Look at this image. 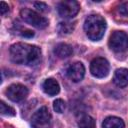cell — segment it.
<instances>
[{
  "instance_id": "cell-1",
  "label": "cell",
  "mask_w": 128,
  "mask_h": 128,
  "mask_svg": "<svg viewBox=\"0 0 128 128\" xmlns=\"http://www.w3.org/2000/svg\"><path fill=\"white\" fill-rule=\"evenodd\" d=\"M10 58L16 64L35 66L41 61V49L27 43H16L10 47Z\"/></svg>"
},
{
  "instance_id": "cell-2",
  "label": "cell",
  "mask_w": 128,
  "mask_h": 128,
  "mask_svg": "<svg viewBox=\"0 0 128 128\" xmlns=\"http://www.w3.org/2000/svg\"><path fill=\"white\" fill-rule=\"evenodd\" d=\"M106 30V22L104 18L98 14L89 15L84 22V31L88 38L92 41L100 40Z\"/></svg>"
},
{
  "instance_id": "cell-3",
  "label": "cell",
  "mask_w": 128,
  "mask_h": 128,
  "mask_svg": "<svg viewBox=\"0 0 128 128\" xmlns=\"http://www.w3.org/2000/svg\"><path fill=\"white\" fill-rule=\"evenodd\" d=\"M32 128H52V116L45 106L39 108L31 118Z\"/></svg>"
},
{
  "instance_id": "cell-4",
  "label": "cell",
  "mask_w": 128,
  "mask_h": 128,
  "mask_svg": "<svg viewBox=\"0 0 128 128\" xmlns=\"http://www.w3.org/2000/svg\"><path fill=\"white\" fill-rule=\"evenodd\" d=\"M110 49L116 53H123L128 50V35L123 31H114L108 41Z\"/></svg>"
},
{
  "instance_id": "cell-5",
  "label": "cell",
  "mask_w": 128,
  "mask_h": 128,
  "mask_svg": "<svg viewBox=\"0 0 128 128\" xmlns=\"http://www.w3.org/2000/svg\"><path fill=\"white\" fill-rule=\"evenodd\" d=\"M20 16L25 22H27L28 24H30L38 29H44L49 24L48 20L45 17L41 16L37 12H35L31 9H28V8L22 9L20 11Z\"/></svg>"
},
{
  "instance_id": "cell-6",
  "label": "cell",
  "mask_w": 128,
  "mask_h": 128,
  "mask_svg": "<svg viewBox=\"0 0 128 128\" xmlns=\"http://www.w3.org/2000/svg\"><path fill=\"white\" fill-rule=\"evenodd\" d=\"M110 70L109 62L103 57L94 58L90 64V72L96 78H104L108 75Z\"/></svg>"
},
{
  "instance_id": "cell-7",
  "label": "cell",
  "mask_w": 128,
  "mask_h": 128,
  "mask_svg": "<svg viewBox=\"0 0 128 128\" xmlns=\"http://www.w3.org/2000/svg\"><path fill=\"white\" fill-rule=\"evenodd\" d=\"M79 10L80 5L77 1L74 0H66L58 4V12L63 18H72L76 16Z\"/></svg>"
},
{
  "instance_id": "cell-8",
  "label": "cell",
  "mask_w": 128,
  "mask_h": 128,
  "mask_svg": "<svg viewBox=\"0 0 128 128\" xmlns=\"http://www.w3.org/2000/svg\"><path fill=\"white\" fill-rule=\"evenodd\" d=\"M6 96L13 102H20L22 100H24L27 95H28V89L27 87H25L22 84L19 83H15L10 85L6 91Z\"/></svg>"
},
{
  "instance_id": "cell-9",
  "label": "cell",
  "mask_w": 128,
  "mask_h": 128,
  "mask_svg": "<svg viewBox=\"0 0 128 128\" xmlns=\"http://www.w3.org/2000/svg\"><path fill=\"white\" fill-rule=\"evenodd\" d=\"M68 78L73 82H79L83 79L85 74V67L81 62H75L71 64L66 71Z\"/></svg>"
},
{
  "instance_id": "cell-10",
  "label": "cell",
  "mask_w": 128,
  "mask_h": 128,
  "mask_svg": "<svg viewBox=\"0 0 128 128\" xmlns=\"http://www.w3.org/2000/svg\"><path fill=\"white\" fill-rule=\"evenodd\" d=\"M113 82L116 86L123 88L128 85V69L125 68H119L115 71Z\"/></svg>"
},
{
  "instance_id": "cell-11",
  "label": "cell",
  "mask_w": 128,
  "mask_h": 128,
  "mask_svg": "<svg viewBox=\"0 0 128 128\" xmlns=\"http://www.w3.org/2000/svg\"><path fill=\"white\" fill-rule=\"evenodd\" d=\"M42 87H43L44 92H45L46 94L50 95V96H54V95L58 94L59 91H60L59 83H58L55 79H53V78H48V79H46V80L44 81Z\"/></svg>"
},
{
  "instance_id": "cell-12",
  "label": "cell",
  "mask_w": 128,
  "mask_h": 128,
  "mask_svg": "<svg viewBox=\"0 0 128 128\" xmlns=\"http://www.w3.org/2000/svg\"><path fill=\"white\" fill-rule=\"evenodd\" d=\"M72 53H73L72 47L66 43H59L54 48V54L58 58H61V59H64V58L71 56Z\"/></svg>"
},
{
  "instance_id": "cell-13",
  "label": "cell",
  "mask_w": 128,
  "mask_h": 128,
  "mask_svg": "<svg viewBox=\"0 0 128 128\" xmlns=\"http://www.w3.org/2000/svg\"><path fill=\"white\" fill-rule=\"evenodd\" d=\"M102 128H125V123L121 118L110 116L104 119Z\"/></svg>"
},
{
  "instance_id": "cell-14",
  "label": "cell",
  "mask_w": 128,
  "mask_h": 128,
  "mask_svg": "<svg viewBox=\"0 0 128 128\" xmlns=\"http://www.w3.org/2000/svg\"><path fill=\"white\" fill-rule=\"evenodd\" d=\"M95 120L89 115H83L78 120L79 128H95Z\"/></svg>"
},
{
  "instance_id": "cell-15",
  "label": "cell",
  "mask_w": 128,
  "mask_h": 128,
  "mask_svg": "<svg viewBox=\"0 0 128 128\" xmlns=\"http://www.w3.org/2000/svg\"><path fill=\"white\" fill-rule=\"evenodd\" d=\"M75 28V23L72 22H60L58 25V31L62 35L70 34Z\"/></svg>"
},
{
  "instance_id": "cell-16",
  "label": "cell",
  "mask_w": 128,
  "mask_h": 128,
  "mask_svg": "<svg viewBox=\"0 0 128 128\" xmlns=\"http://www.w3.org/2000/svg\"><path fill=\"white\" fill-rule=\"evenodd\" d=\"M0 112L2 115H5V116H15L16 114L15 110L11 106L7 105L4 101H1L0 103Z\"/></svg>"
},
{
  "instance_id": "cell-17",
  "label": "cell",
  "mask_w": 128,
  "mask_h": 128,
  "mask_svg": "<svg viewBox=\"0 0 128 128\" xmlns=\"http://www.w3.org/2000/svg\"><path fill=\"white\" fill-rule=\"evenodd\" d=\"M65 107H66V104L62 99H56L53 102V108L57 113H63V111L65 110Z\"/></svg>"
},
{
  "instance_id": "cell-18",
  "label": "cell",
  "mask_w": 128,
  "mask_h": 128,
  "mask_svg": "<svg viewBox=\"0 0 128 128\" xmlns=\"http://www.w3.org/2000/svg\"><path fill=\"white\" fill-rule=\"evenodd\" d=\"M118 12L123 16H128V1L123 2L118 6Z\"/></svg>"
},
{
  "instance_id": "cell-19",
  "label": "cell",
  "mask_w": 128,
  "mask_h": 128,
  "mask_svg": "<svg viewBox=\"0 0 128 128\" xmlns=\"http://www.w3.org/2000/svg\"><path fill=\"white\" fill-rule=\"evenodd\" d=\"M34 6L40 12H47V11H49L48 5L46 3H44V2H35L34 3Z\"/></svg>"
},
{
  "instance_id": "cell-20",
  "label": "cell",
  "mask_w": 128,
  "mask_h": 128,
  "mask_svg": "<svg viewBox=\"0 0 128 128\" xmlns=\"http://www.w3.org/2000/svg\"><path fill=\"white\" fill-rule=\"evenodd\" d=\"M20 34L24 37H33L34 36V32L32 30H29V29H26V28H21V30H19Z\"/></svg>"
},
{
  "instance_id": "cell-21",
  "label": "cell",
  "mask_w": 128,
  "mask_h": 128,
  "mask_svg": "<svg viewBox=\"0 0 128 128\" xmlns=\"http://www.w3.org/2000/svg\"><path fill=\"white\" fill-rule=\"evenodd\" d=\"M8 11H9V6H8V4L5 3L4 1H2V2L0 3V13H1V15H5Z\"/></svg>"
}]
</instances>
